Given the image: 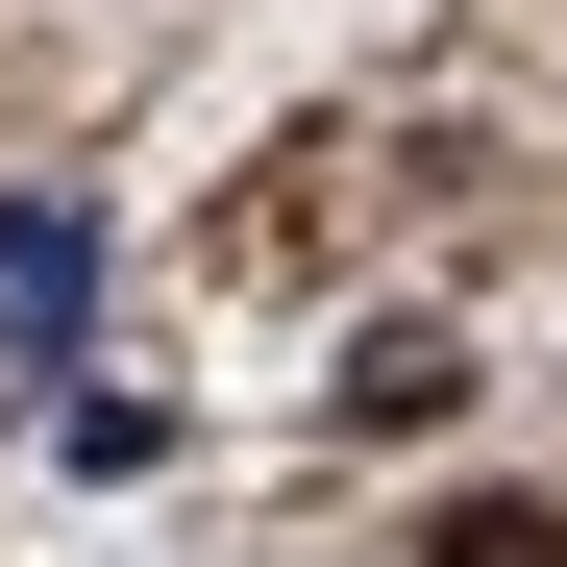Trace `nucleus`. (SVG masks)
I'll list each match as a JSON object with an SVG mask.
<instances>
[{
    "label": "nucleus",
    "instance_id": "1",
    "mask_svg": "<svg viewBox=\"0 0 567 567\" xmlns=\"http://www.w3.org/2000/svg\"><path fill=\"white\" fill-rule=\"evenodd\" d=\"M100 346V198H0V420Z\"/></svg>",
    "mask_w": 567,
    "mask_h": 567
},
{
    "label": "nucleus",
    "instance_id": "2",
    "mask_svg": "<svg viewBox=\"0 0 567 567\" xmlns=\"http://www.w3.org/2000/svg\"><path fill=\"white\" fill-rule=\"evenodd\" d=\"M420 420H468V321H370L346 346V444H420Z\"/></svg>",
    "mask_w": 567,
    "mask_h": 567
},
{
    "label": "nucleus",
    "instance_id": "3",
    "mask_svg": "<svg viewBox=\"0 0 567 567\" xmlns=\"http://www.w3.org/2000/svg\"><path fill=\"white\" fill-rule=\"evenodd\" d=\"M420 567H567V494H444Z\"/></svg>",
    "mask_w": 567,
    "mask_h": 567
},
{
    "label": "nucleus",
    "instance_id": "4",
    "mask_svg": "<svg viewBox=\"0 0 567 567\" xmlns=\"http://www.w3.org/2000/svg\"><path fill=\"white\" fill-rule=\"evenodd\" d=\"M50 444H74V468H173V395H100V370H74V395H50Z\"/></svg>",
    "mask_w": 567,
    "mask_h": 567
}]
</instances>
